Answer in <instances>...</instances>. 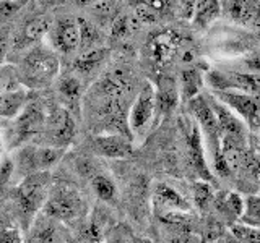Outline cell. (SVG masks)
<instances>
[{
  "label": "cell",
  "instance_id": "obj_1",
  "mask_svg": "<svg viewBox=\"0 0 260 243\" xmlns=\"http://www.w3.org/2000/svg\"><path fill=\"white\" fill-rule=\"evenodd\" d=\"M16 70L26 89L47 88L60 75V59L51 47L39 44L23 54V59Z\"/></svg>",
  "mask_w": 260,
  "mask_h": 243
},
{
  "label": "cell",
  "instance_id": "obj_2",
  "mask_svg": "<svg viewBox=\"0 0 260 243\" xmlns=\"http://www.w3.org/2000/svg\"><path fill=\"white\" fill-rule=\"evenodd\" d=\"M47 110L39 101H31L24 105L16 117L10 118L12 125L7 133V146L12 149H20L26 146L36 136L43 135Z\"/></svg>",
  "mask_w": 260,
  "mask_h": 243
},
{
  "label": "cell",
  "instance_id": "obj_3",
  "mask_svg": "<svg viewBox=\"0 0 260 243\" xmlns=\"http://www.w3.org/2000/svg\"><path fill=\"white\" fill-rule=\"evenodd\" d=\"M46 216L57 222H73L83 211V196L70 183L52 185L46 199Z\"/></svg>",
  "mask_w": 260,
  "mask_h": 243
},
{
  "label": "cell",
  "instance_id": "obj_4",
  "mask_svg": "<svg viewBox=\"0 0 260 243\" xmlns=\"http://www.w3.org/2000/svg\"><path fill=\"white\" fill-rule=\"evenodd\" d=\"M29 102L28 89L23 86L15 65H0V117L13 118Z\"/></svg>",
  "mask_w": 260,
  "mask_h": 243
},
{
  "label": "cell",
  "instance_id": "obj_5",
  "mask_svg": "<svg viewBox=\"0 0 260 243\" xmlns=\"http://www.w3.org/2000/svg\"><path fill=\"white\" fill-rule=\"evenodd\" d=\"M49 174H32L29 177H24L20 186L16 188L15 201L18 205L20 216L24 219L26 225L35 219L38 211L44 208L47 193H49Z\"/></svg>",
  "mask_w": 260,
  "mask_h": 243
},
{
  "label": "cell",
  "instance_id": "obj_6",
  "mask_svg": "<svg viewBox=\"0 0 260 243\" xmlns=\"http://www.w3.org/2000/svg\"><path fill=\"white\" fill-rule=\"evenodd\" d=\"M41 136H43L44 146H49V148L62 151L67 148L75 136V120H73L70 110L60 107V105L49 109Z\"/></svg>",
  "mask_w": 260,
  "mask_h": 243
},
{
  "label": "cell",
  "instance_id": "obj_7",
  "mask_svg": "<svg viewBox=\"0 0 260 243\" xmlns=\"http://www.w3.org/2000/svg\"><path fill=\"white\" fill-rule=\"evenodd\" d=\"M63 151L49 148V146H23L16 152V159L13 160L15 172L18 170L21 177H29L32 174L47 172L57 160L62 157Z\"/></svg>",
  "mask_w": 260,
  "mask_h": 243
},
{
  "label": "cell",
  "instance_id": "obj_8",
  "mask_svg": "<svg viewBox=\"0 0 260 243\" xmlns=\"http://www.w3.org/2000/svg\"><path fill=\"white\" fill-rule=\"evenodd\" d=\"M51 49L59 55H72L80 51L81 44V32L78 18L70 15L59 16L57 20H52L51 29L47 32Z\"/></svg>",
  "mask_w": 260,
  "mask_h": 243
},
{
  "label": "cell",
  "instance_id": "obj_9",
  "mask_svg": "<svg viewBox=\"0 0 260 243\" xmlns=\"http://www.w3.org/2000/svg\"><path fill=\"white\" fill-rule=\"evenodd\" d=\"M189 109L192 112L193 118L197 120V127L200 128V133L205 135L208 149L211 152V159L221 154V130H219L218 120L211 110L207 97L197 96L192 101H189Z\"/></svg>",
  "mask_w": 260,
  "mask_h": 243
},
{
  "label": "cell",
  "instance_id": "obj_10",
  "mask_svg": "<svg viewBox=\"0 0 260 243\" xmlns=\"http://www.w3.org/2000/svg\"><path fill=\"white\" fill-rule=\"evenodd\" d=\"M154 113H156V99H154V88L146 83L140 93L137 94L132 107L128 110L127 125L130 133H142L150 125Z\"/></svg>",
  "mask_w": 260,
  "mask_h": 243
},
{
  "label": "cell",
  "instance_id": "obj_11",
  "mask_svg": "<svg viewBox=\"0 0 260 243\" xmlns=\"http://www.w3.org/2000/svg\"><path fill=\"white\" fill-rule=\"evenodd\" d=\"M52 20L49 18L46 13H36L32 16H28L24 20L18 31L13 34L12 44L15 49L18 51H24L26 52L28 49L39 46V43L43 40L44 36H47L49 29H51Z\"/></svg>",
  "mask_w": 260,
  "mask_h": 243
},
{
  "label": "cell",
  "instance_id": "obj_12",
  "mask_svg": "<svg viewBox=\"0 0 260 243\" xmlns=\"http://www.w3.org/2000/svg\"><path fill=\"white\" fill-rule=\"evenodd\" d=\"M213 97L224 104L230 110H236L239 115L247 122L249 127H252L257 122V118H260V102L257 97L244 94V93H238V91H215Z\"/></svg>",
  "mask_w": 260,
  "mask_h": 243
},
{
  "label": "cell",
  "instance_id": "obj_13",
  "mask_svg": "<svg viewBox=\"0 0 260 243\" xmlns=\"http://www.w3.org/2000/svg\"><path fill=\"white\" fill-rule=\"evenodd\" d=\"M185 146H187V157H189L190 166L193 170L200 175L203 182H213V177L208 169V164L205 160V151H203V140L202 133L197 124L189 122L185 128Z\"/></svg>",
  "mask_w": 260,
  "mask_h": 243
},
{
  "label": "cell",
  "instance_id": "obj_14",
  "mask_svg": "<svg viewBox=\"0 0 260 243\" xmlns=\"http://www.w3.org/2000/svg\"><path fill=\"white\" fill-rule=\"evenodd\" d=\"M154 208L158 211L159 217L171 216V214H182L190 213V205L181 193H177L173 186L169 185H158L154 190Z\"/></svg>",
  "mask_w": 260,
  "mask_h": 243
},
{
  "label": "cell",
  "instance_id": "obj_15",
  "mask_svg": "<svg viewBox=\"0 0 260 243\" xmlns=\"http://www.w3.org/2000/svg\"><path fill=\"white\" fill-rule=\"evenodd\" d=\"M182 46V40L173 31H162L153 36L148 43V51L153 62L165 63L171 57H174L179 52V47Z\"/></svg>",
  "mask_w": 260,
  "mask_h": 243
},
{
  "label": "cell",
  "instance_id": "obj_16",
  "mask_svg": "<svg viewBox=\"0 0 260 243\" xmlns=\"http://www.w3.org/2000/svg\"><path fill=\"white\" fill-rule=\"evenodd\" d=\"M179 86L176 79L169 75H162L156 81L154 99H156V112L159 115H169L179 104Z\"/></svg>",
  "mask_w": 260,
  "mask_h": 243
},
{
  "label": "cell",
  "instance_id": "obj_17",
  "mask_svg": "<svg viewBox=\"0 0 260 243\" xmlns=\"http://www.w3.org/2000/svg\"><path fill=\"white\" fill-rule=\"evenodd\" d=\"M207 101L210 104L211 110H213L215 117L218 120L219 130H221V135L228 136H241V138H247V130L242 125V122L234 115V112L230 110L224 104L219 102L216 97L208 96Z\"/></svg>",
  "mask_w": 260,
  "mask_h": 243
},
{
  "label": "cell",
  "instance_id": "obj_18",
  "mask_svg": "<svg viewBox=\"0 0 260 243\" xmlns=\"http://www.w3.org/2000/svg\"><path fill=\"white\" fill-rule=\"evenodd\" d=\"M28 243H69V238L60 222L46 216V219H39L35 224Z\"/></svg>",
  "mask_w": 260,
  "mask_h": 243
},
{
  "label": "cell",
  "instance_id": "obj_19",
  "mask_svg": "<svg viewBox=\"0 0 260 243\" xmlns=\"http://www.w3.org/2000/svg\"><path fill=\"white\" fill-rule=\"evenodd\" d=\"M93 148L98 154H103L106 157H124L130 152V141L128 138L122 135H108L101 133L96 135L93 140Z\"/></svg>",
  "mask_w": 260,
  "mask_h": 243
},
{
  "label": "cell",
  "instance_id": "obj_20",
  "mask_svg": "<svg viewBox=\"0 0 260 243\" xmlns=\"http://www.w3.org/2000/svg\"><path fill=\"white\" fill-rule=\"evenodd\" d=\"M213 206L216 213L226 221L236 224V219H241L244 213V201L238 193L234 191H221L216 193L213 198Z\"/></svg>",
  "mask_w": 260,
  "mask_h": 243
},
{
  "label": "cell",
  "instance_id": "obj_21",
  "mask_svg": "<svg viewBox=\"0 0 260 243\" xmlns=\"http://www.w3.org/2000/svg\"><path fill=\"white\" fill-rule=\"evenodd\" d=\"M228 81V89H239L244 94L249 96H260V73H241V71H226L224 73Z\"/></svg>",
  "mask_w": 260,
  "mask_h": 243
},
{
  "label": "cell",
  "instance_id": "obj_22",
  "mask_svg": "<svg viewBox=\"0 0 260 243\" xmlns=\"http://www.w3.org/2000/svg\"><path fill=\"white\" fill-rule=\"evenodd\" d=\"M106 57H108V49L103 46L88 49V51L80 52V55L77 57L75 68L81 75H86V73L89 75V73L96 71L101 67L103 62L106 60Z\"/></svg>",
  "mask_w": 260,
  "mask_h": 243
},
{
  "label": "cell",
  "instance_id": "obj_23",
  "mask_svg": "<svg viewBox=\"0 0 260 243\" xmlns=\"http://www.w3.org/2000/svg\"><path fill=\"white\" fill-rule=\"evenodd\" d=\"M203 86L202 71L195 67H187L181 71V94L185 101H192L197 97Z\"/></svg>",
  "mask_w": 260,
  "mask_h": 243
},
{
  "label": "cell",
  "instance_id": "obj_24",
  "mask_svg": "<svg viewBox=\"0 0 260 243\" xmlns=\"http://www.w3.org/2000/svg\"><path fill=\"white\" fill-rule=\"evenodd\" d=\"M224 5V13L228 18L242 24H250L257 12V4L254 2H228Z\"/></svg>",
  "mask_w": 260,
  "mask_h": 243
},
{
  "label": "cell",
  "instance_id": "obj_25",
  "mask_svg": "<svg viewBox=\"0 0 260 243\" xmlns=\"http://www.w3.org/2000/svg\"><path fill=\"white\" fill-rule=\"evenodd\" d=\"M140 26V20L137 18L135 13H120V15H116V18L112 20L111 23V32L114 37L117 39H124V37H128L130 34H134V32L138 29Z\"/></svg>",
  "mask_w": 260,
  "mask_h": 243
},
{
  "label": "cell",
  "instance_id": "obj_26",
  "mask_svg": "<svg viewBox=\"0 0 260 243\" xmlns=\"http://www.w3.org/2000/svg\"><path fill=\"white\" fill-rule=\"evenodd\" d=\"M219 13H221V7L218 2H199L195 4L193 12V23L199 28H207L211 21H215Z\"/></svg>",
  "mask_w": 260,
  "mask_h": 243
},
{
  "label": "cell",
  "instance_id": "obj_27",
  "mask_svg": "<svg viewBox=\"0 0 260 243\" xmlns=\"http://www.w3.org/2000/svg\"><path fill=\"white\" fill-rule=\"evenodd\" d=\"M91 186H93V191L96 193V196L106 202H112L117 196L116 183L104 174H96L91 178Z\"/></svg>",
  "mask_w": 260,
  "mask_h": 243
},
{
  "label": "cell",
  "instance_id": "obj_28",
  "mask_svg": "<svg viewBox=\"0 0 260 243\" xmlns=\"http://www.w3.org/2000/svg\"><path fill=\"white\" fill-rule=\"evenodd\" d=\"M81 91H83V86L77 75H63L59 79V93L67 102H78Z\"/></svg>",
  "mask_w": 260,
  "mask_h": 243
},
{
  "label": "cell",
  "instance_id": "obj_29",
  "mask_svg": "<svg viewBox=\"0 0 260 243\" xmlns=\"http://www.w3.org/2000/svg\"><path fill=\"white\" fill-rule=\"evenodd\" d=\"M241 221L244 225H260V196H249L244 201V213L241 216Z\"/></svg>",
  "mask_w": 260,
  "mask_h": 243
},
{
  "label": "cell",
  "instance_id": "obj_30",
  "mask_svg": "<svg viewBox=\"0 0 260 243\" xmlns=\"http://www.w3.org/2000/svg\"><path fill=\"white\" fill-rule=\"evenodd\" d=\"M213 198H215L213 186L208 182L202 180L193 185V199H195V205L199 206V209H207L211 202H213Z\"/></svg>",
  "mask_w": 260,
  "mask_h": 243
},
{
  "label": "cell",
  "instance_id": "obj_31",
  "mask_svg": "<svg viewBox=\"0 0 260 243\" xmlns=\"http://www.w3.org/2000/svg\"><path fill=\"white\" fill-rule=\"evenodd\" d=\"M231 233L239 243H260V229L244 224H231Z\"/></svg>",
  "mask_w": 260,
  "mask_h": 243
},
{
  "label": "cell",
  "instance_id": "obj_32",
  "mask_svg": "<svg viewBox=\"0 0 260 243\" xmlns=\"http://www.w3.org/2000/svg\"><path fill=\"white\" fill-rule=\"evenodd\" d=\"M78 243H103V227L100 222H89L80 235Z\"/></svg>",
  "mask_w": 260,
  "mask_h": 243
},
{
  "label": "cell",
  "instance_id": "obj_33",
  "mask_svg": "<svg viewBox=\"0 0 260 243\" xmlns=\"http://www.w3.org/2000/svg\"><path fill=\"white\" fill-rule=\"evenodd\" d=\"M0 243H23V238L18 230L2 229L0 230Z\"/></svg>",
  "mask_w": 260,
  "mask_h": 243
},
{
  "label": "cell",
  "instance_id": "obj_34",
  "mask_svg": "<svg viewBox=\"0 0 260 243\" xmlns=\"http://www.w3.org/2000/svg\"><path fill=\"white\" fill-rule=\"evenodd\" d=\"M8 51H10V37L4 34V32H0V65L8 55Z\"/></svg>",
  "mask_w": 260,
  "mask_h": 243
},
{
  "label": "cell",
  "instance_id": "obj_35",
  "mask_svg": "<svg viewBox=\"0 0 260 243\" xmlns=\"http://www.w3.org/2000/svg\"><path fill=\"white\" fill-rule=\"evenodd\" d=\"M250 128H255L257 130V135H258V140H260V118H257V122Z\"/></svg>",
  "mask_w": 260,
  "mask_h": 243
},
{
  "label": "cell",
  "instance_id": "obj_36",
  "mask_svg": "<svg viewBox=\"0 0 260 243\" xmlns=\"http://www.w3.org/2000/svg\"><path fill=\"white\" fill-rule=\"evenodd\" d=\"M112 243H130L128 240H125V238H122V237H117L116 240H114Z\"/></svg>",
  "mask_w": 260,
  "mask_h": 243
}]
</instances>
